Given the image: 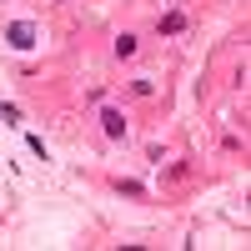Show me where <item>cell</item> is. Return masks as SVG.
Listing matches in <instances>:
<instances>
[{
  "label": "cell",
  "mask_w": 251,
  "mask_h": 251,
  "mask_svg": "<svg viewBox=\"0 0 251 251\" xmlns=\"http://www.w3.org/2000/svg\"><path fill=\"white\" fill-rule=\"evenodd\" d=\"M5 46H15V50H35V46H40V30L20 20V25H10V30H5Z\"/></svg>",
  "instance_id": "6da1fadb"
},
{
  "label": "cell",
  "mask_w": 251,
  "mask_h": 251,
  "mask_svg": "<svg viewBox=\"0 0 251 251\" xmlns=\"http://www.w3.org/2000/svg\"><path fill=\"white\" fill-rule=\"evenodd\" d=\"M100 131H106V141H126V136H131V126H126L121 111H100Z\"/></svg>",
  "instance_id": "7a4b0ae2"
},
{
  "label": "cell",
  "mask_w": 251,
  "mask_h": 251,
  "mask_svg": "<svg viewBox=\"0 0 251 251\" xmlns=\"http://www.w3.org/2000/svg\"><path fill=\"white\" fill-rule=\"evenodd\" d=\"M156 30H161V35H186V15H181V10L161 15V20H156Z\"/></svg>",
  "instance_id": "3957f363"
},
{
  "label": "cell",
  "mask_w": 251,
  "mask_h": 251,
  "mask_svg": "<svg viewBox=\"0 0 251 251\" xmlns=\"http://www.w3.org/2000/svg\"><path fill=\"white\" fill-rule=\"evenodd\" d=\"M131 55H136V35L121 30V35H116V60H131Z\"/></svg>",
  "instance_id": "277c9868"
},
{
  "label": "cell",
  "mask_w": 251,
  "mask_h": 251,
  "mask_svg": "<svg viewBox=\"0 0 251 251\" xmlns=\"http://www.w3.org/2000/svg\"><path fill=\"white\" fill-rule=\"evenodd\" d=\"M131 91H136V96H151V91H156V80H151V75H136V80H131Z\"/></svg>",
  "instance_id": "5b68a950"
}]
</instances>
